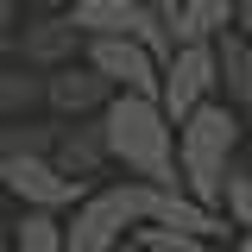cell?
Listing matches in <instances>:
<instances>
[{
    "label": "cell",
    "mask_w": 252,
    "mask_h": 252,
    "mask_svg": "<svg viewBox=\"0 0 252 252\" xmlns=\"http://www.w3.org/2000/svg\"><path fill=\"white\" fill-rule=\"evenodd\" d=\"M220 208L252 233V177H246V170H227V183H220Z\"/></svg>",
    "instance_id": "obj_17"
},
{
    "label": "cell",
    "mask_w": 252,
    "mask_h": 252,
    "mask_svg": "<svg viewBox=\"0 0 252 252\" xmlns=\"http://www.w3.org/2000/svg\"><path fill=\"white\" fill-rule=\"evenodd\" d=\"M152 6H158V13H164V6H177V0H152Z\"/></svg>",
    "instance_id": "obj_23"
},
{
    "label": "cell",
    "mask_w": 252,
    "mask_h": 252,
    "mask_svg": "<svg viewBox=\"0 0 252 252\" xmlns=\"http://www.w3.org/2000/svg\"><path fill=\"white\" fill-rule=\"evenodd\" d=\"M51 164H57L63 177H76V183H89L94 170L107 164V132H101V120H82L76 126H57V145H51Z\"/></svg>",
    "instance_id": "obj_10"
},
{
    "label": "cell",
    "mask_w": 252,
    "mask_h": 252,
    "mask_svg": "<svg viewBox=\"0 0 252 252\" xmlns=\"http://www.w3.org/2000/svg\"><path fill=\"white\" fill-rule=\"evenodd\" d=\"M126 195V215L132 220H152V227H177V233H195V240H215L220 233V215L202 208L195 195L183 189H158V183H120Z\"/></svg>",
    "instance_id": "obj_4"
},
{
    "label": "cell",
    "mask_w": 252,
    "mask_h": 252,
    "mask_svg": "<svg viewBox=\"0 0 252 252\" xmlns=\"http://www.w3.org/2000/svg\"><path fill=\"white\" fill-rule=\"evenodd\" d=\"M19 252H63V220L51 208H32L19 220Z\"/></svg>",
    "instance_id": "obj_15"
},
{
    "label": "cell",
    "mask_w": 252,
    "mask_h": 252,
    "mask_svg": "<svg viewBox=\"0 0 252 252\" xmlns=\"http://www.w3.org/2000/svg\"><path fill=\"white\" fill-rule=\"evenodd\" d=\"M0 183L13 189V195H19L26 208H51V215H57V208H69V202L82 195V183H76V177H63L57 164H51V152L13 158V164L0 170Z\"/></svg>",
    "instance_id": "obj_7"
},
{
    "label": "cell",
    "mask_w": 252,
    "mask_h": 252,
    "mask_svg": "<svg viewBox=\"0 0 252 252\" xmlns=\"http://www.w3.org/2000/svg\"><path fill=\"white\" fill-rule=\"evenodd\" d=\"M19 6H32V13H63L69 0H19Z\"/></svg>",
    "instance_id": "obj_19"
},
{
    "label": "cell",
    "mask_w": 252,
    "mask_h": 252,
    "mask_svg": "<svg viewBox=\"0 0 252 252\" xmlns=\"http://www.w3.org/2000/svg\"><path fill=\"white\" fill-rule=\"evenodd\" d=\"M101 132H107V158H120L139 183H158V189H183L177 177V132L164 120L152 94H114L101 107Z\"/></svg>",
    "instance_id": "obj_1"
},
{
    "label": "cell",
    "mask_w": 252,
    "mask_h": 252,
    "mask_svg": "<svg viewBox=\"0 0 252 252\" xmlns=\"http://www.w3.org/2000/svg\"><path fill=\"white\" fill-rule=\"evenodd\" d=\"M233 252H252V233H246V240H240V246H233Z\"/></svg>",
    "instance_id": "obj_22"
},
{
    "label": "cell",
    "mask_w": 252,
    "mask_h": 252,
    "mask_svg": "<svg viewBox=\"0 0 252 252\" xmlns=\"http://www.w3.org/2000/svg\"><path fill=\"white\" fill-rule=\"evenodd\" d=\"M215 76H220V89H227V101L252 107V38H240L233 26L215 38Z\"/></svg>",
    "instance_id": "obj_12"
},
{
    "label": "cell",
    "mask_w": 252,
    "mask_h": 252,
    "mask_svg": "<svg viewBox=\"0 0 252 252\" xmlns=\"http://www.w3.org/2000/svg\"><path fill=\"white\" fill-rule=\"evenodd\" d=\"M82 63H94L120 94H152L158 101V69H164V63H158L139 38H82Z\"/></svg>",
    "instance_id": "obj_5"
},
{
    "label": "cell",
    "mask_w": 252,
    "mask_h": 252,
    "mask_svg": "<svg viewBox=\"0 0 252 252\" xmlns=\"http://www.w3.org/2000/svg\"><path fill=\"white\" fill-rule=\"evenodd\" d=\"M126 227H132L126 195L120 189H101V195H89L76 208V220H63V252H114L126 240Z\"/></svg>",
    "instance_id": "obj_6"
},
{
    "label": "cell",
    "mask_w": 252,
    "mask_h": 252,
    "mask_svg": "<svg viewBox=\"0 0 252 252\" xmlns=\"http://www.w3.org/2000/svg\"><path fill=\"white\" fill-rule=\"evenodd\" d=\"M233 32L252 38V0H233Z\"/></svg>",
    "instance_id": "obj_18"
},
{
    "label": "cell",
    "mask_w": 252,
    "mask_h": 252,
    "mask_svg": "<svg viewBox=\"0 0 252 252\" xmlns=\"http://www.w3.org/2000/svg\"><path fill=\"white\" fill-rule=\"evenodd\" d=\"M114 252H139V240H120V246H114Z\"/></svg>",
    "instance_id": "obj_21"
},
{
    "label": "cell",
    "mask_w": 252,
    "mask_h": 252,
    "mask_svg": "<svg viewBox=\"0 0 252 252\" xmlns=\"http://www.w3.org/2000/svg\"><path fill=\"white\" fill-rule=\"evenodd\" d=\"M13 19H19V0H0V32L13 26Z\"/></svg>",
    "instance_id": "obj_20"
},
{
    "label": "cell",
    "mask_w": 252,
    "mask_h": 252,
    "mask_svg": "<svg viewBox=\"0 0 252 252\" xmlns=\"http://www.w3.org/2000/svg\"><path fill=\"white\" fill-rule=\"evenodd\" d=\"M139 252H215L195 233H177V227H139Z\"/></svg>",
    "instance_id": "obj_16"
},
{
    "label": "cell",
    "mask_w": 252,
    "mask_h": 252,
    "mask_svg": "<svg viewBox=\"0 0 252 252\" xmlns=\"http://www.w3.org/2000/svg\"><path fill=\"white\" fill-rule=\"evenodd\" d=\"M13 51H19L26 69H57V63H76L82 32L69 26V13H44V19H32V26L13 38Z\"/></svg>",
    "instance_id": "obj_9"
},
{
    "label": "cell",
    "mask_w": 252,
    "mask_h": 252,
    "mask_svg": "<svg viewBox=\"0 0 252 252\" xmlns=\"http://www.w3.org/2000/svg\"><path fill=\"white\" fill-rule=\"evenodd\" d=\"M57 145V126H38V120H19V126H0V170L13 158H32V152H51Z\"/></svg>",
    "instance_id": "obj_14"
},
{
    "label": "cell",
    "mask_w": 252,
    "mask_h": 252,
    "mask_svg": "<svg viewBox=\"0 0 252 252\" xmlns=\"http://www.w3.org/2000/svg\"><path fill=\"white\" fill-rule=\"evenodd\" d=\"M107 101H114V82L94 63H57V69H44V107H57L63 120L101 114Z\"/></svg>",
    "instance_id": "obj_8"
},
{
    "label": "cell",
    "mask_w": 252,
    "mask_h": 252,
    "mask_svg": "<svg viewBox=\"0 0 252 252\" xmlns=\"http://www.w3.org/2000/svg\"><path fill=\"white\" fill-rule=\"evenodd\" d=\"M233 145H240L233 107L202 101L195 114H183L177 120V177H183V195H195L202 208H220V183L233 170Z\"/></svg>",
    "instance_id": "obj_2"
},
{
    "label": "cell",
    "mask_w": 252,
    "mask_h": 252,
    "mask_svg": "<svg viewBox=\"0 0 252 252\" xmlns=\"http://www.w3.org/2000/svg\"><path fill=\"white\" fill-rule=\"evenodd\" d=\"M227 26H233V0H177V6H164L170 44H215Z\"/></svg>",
    "instance_id": "obj_11"
},
{
    "label": "cell",
    "mask_w": 252,
    "mask_h": 252,
    "mask_svg": "<svg viewBox=\"0 0 252 252\" xmlns=\"http://www.w3.org/2000/svg\"><path fill=\"white\" fill-rule=\"evenodd\" d=\"M220 76H215V44H170V57L158 69V107L177 126L183 114H195L202 101H215Z\"/></svg>",
    "instance_id": "obj_3"
},
{
    "label": "cell",
    "mask_w": 252,
    "mask_h": 252,
    "mask_svg": "<svg viewBox=\"0 0 252 252\" xmlns=\"http://www.w3.org/2000/svg\"><path fill=\"white\" fill-rule=\"evenodd\" d=\"M32 107H44V69L0 57V120H26Z\"/></svg>",
    "instance_id": "obj_13"
}]
</instances>
